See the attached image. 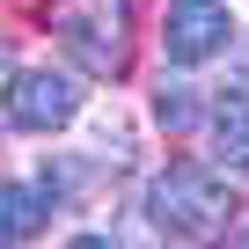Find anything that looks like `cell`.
<instances>
[{
  "label": "cell",
  "instance_id": "cell-1",
  "mask_svg": "<svg viewBox=\"0 0 249 249\" xmlns=\"http://www.w3.org/2000/svg\"><path fill=\"white\" fill-rule=\"evenodd\" d=\"M147 220H154L161 234L191 242V249H213V242L234 234L242 205H234V183H227L220 169H205V161H169V169L147 176Z\"/></svg>",
  "mask_w": 249,
  "mask_h": 249
},
{
  "label": "cell",
  "instance_id": "cell-2",
  "mask_svg": "<svg viewBox=\"0 0 249 249\" xmlns=\"http://www.w3.org/2000/svg\"><path fill=\"white\" fill-rule=\"evenodd\" d=\"M44 30L95 81H124L132 66V0H44Z\"/></svg>",
  "mask_w": 249,
  "mask_h": 249
},
{
  "label": "cell",
  "instance_id": "cell-3",
  "mask_svg": "<svg viewBox=\"0 0 249 249\" xmlns=\"http://www.w3.org/2000/svg\"><path fill=\"white\" fill-rule=\"evenodd\" d=\"M81 117V81L66 66H15L8 73V124L15 132H66Z\"/></svg>",
  "mask_w": 249,
  "mask_h": 249
},
{
  "label": "cell",
  "instance_id": "cell-4",
  "mask_svg": "<svg viewBox=\"0 0 249 249\" xmlns=\"http://www.w3.org/2000/svg\"><path fill=\"white\" fill-rule=\"evenodd\" d=\"M227 44H234L227 0H169V8H161V59L169 66H205Z\"/></svg>",
  "mask_w": 249,
  "mask_h": 249
},
{
  "label": "cell",
  "instance_id": "cell-5",
  "mask_svg": "<svg viewBox=\"0 0 249 249\" xmlns=\"http://www.w3.org/2000/svg\"><path fill=\"white\" fill-rule=\"evenodd\" d=\"M213 154H220V169H234V176H249V88H227L220 103H213Z\"/></svg>",
  "mask_w": 249,
  "mask_h": 249
},
{
  "label": "cell",
  "instance_id": "cell-6",
  "mask_svg": "<svg viewBox=\"0 0 249 249\" xmlns=\"http://www.w3.org/2000/svg\"><path fill=\"white\" fill-rule=\"evenodd\" d=\"M52 205H59L52 183H0V242H30L52 220Z\"/></svg>",
  "mask_w": 249,
  "mask_h": 249
},
{
  "label": "cell",
  "instance_id": "cell-7",
  "mask_svg": "<svg viewBox=\"0 0 249 249\" xmlns=\"http://www.w3.org/2000/svg\"><path fill=\"white\" fill-rule=\"evenodd\" d=\"M198 117H213V110H198V88L161 73V81H154V124H161V132H191Z\"/></svg>",
  "mask_w": 249,
  "mask_h": 249
},
{
  "label": "cell",
  "instance_id": "cell-8",
  "mask_svg": "<svg viewBox=\"0 0 249 249\" xmlns=\"http://www.w3.org/2000/svg\"><path fill=\"white\" fill-rule=\"evenodd\" d=\"M59 249H117V242H110V234H66Z\"/></svg>",
  "mask_w": 249,
  "mask_h": 249
},
{
  "label": "cell",
  "instance_id": "cell-9",
  "mask_svg": "<svg viewBox=\"0 0 249 249\" xmlns=\"http://www.w3.org/2000/svg\"><path fill=\"white\" fill-rule=\"evenodd\" d=\"M234 249H249V227H242V234H234Z\"/></svg>",
  "mask_w": 249,
  "mask_h": 249
},
{
  "label": "cell",
  "instance_id": "cell-10",
  "mask_svg": "<svg viewBox=\"0 0 249 249\" xmlns=\"http://www.w3.org/2000/svg\"><path fill=\"white\" fill-rule=\"evenodd\" d=\"M0 124H8V110H0Z\"/></svg>",
  "mask_w": 249,
  "mask_h": 249
}]
</instances>
